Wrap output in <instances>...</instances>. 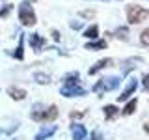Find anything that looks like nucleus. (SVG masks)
Segmentation results:
<instances>
[{
	"label": "nucleus",
	"instance_id": "nucleus-1",
	"mask_svg": "<svg viewBox=\"0 0 149 140\" xmlns=\"http://www.w3.org/2000/svg\"><path fill=\"white\" fill-rule=\"evenodd\" d=\"M86 88L80 86V75L77 71L74 73H69L63 77V84L60 88V95L63 97H82L86 95Z\"/></svg>",
	"mask_w": 149,
	"mask_h": 140
},
{
	"label": "nucleus",
	"instance_id": "nucleus-2",
	"mask_svg": "<svg viewBox=\"0 0 149 140\" xmlns=\"http://www.w3.org/2000/svg\"><path fill=\"white\" fill-rule=\"evenodd\" d=\"M30 118L34 121H41V123H50L58 118V106L56 105H50V106H45L41 103H36L32 106V112H30Z\"/></svg>",
	"mask_w": 149,
	"mask_h": 140
},
{
	"label": "nucleus",
	"instance_id": "nucleus-3",
	"mask_svg": "<svg viewBox=\"0 0 149 140\" xmlns=\"http://www.w3.org/2000/svg\"><path fill=\"white\" fill-rule=\"evenodd\" d=\"M17 13H19V21H21L22 26H34L36 22H37V17H36L34 8H32V4L26 2V0L19 4Z\"/></svg>",
	"mask_w": 149,
	"mask_h": 140
},
{
	"label": "nucleus",
	"instance_id": "nucleus-4",
	"mask_svg": "<svg viewBox=\"0 0 149 140\" xmlns=\"http://www.w3.org/2000/svg\"><path fill=\"white\" fill-rule=\"evenodd\" d=\"M119 82H121V78H119V77H102L101 80H97L95 84H93L91 90L101 95V93H106V92L116 90V88L119 86Z\"/></svg>",
	"mask_w": 149,
	"mask_h": 140
},
{
	"label": "nucleus",
	"instance_id": "nucleus-5",
	"mask_svg": "<svg viewBox=\"0 0 149 140\" xmlns=\"http://www.w3.org/2000/svg\"><path fill=\"white\" fill-rule=\"evenodd\" d=\"M149 17V9L142 8V6H129L127 8V21L130 24H138V22H143Z\"/></svg>",
	"mask_w": 149,
	"mask_h": 140
},
{
	"label": "nucleus",
	"instance_id": "nucleus-6",
	"mask_svg": "<svg viewBox=\"0 0 149 140\" xmlns=\"http://www.w3.org/2000/svg\"><path fill=\"white\" fill-rule=\"evenodd\" d=\"M136 90H138V80L136 78H130V80L127 82V86H125V90H123V93L121 95H118V101H129L130 97L136 93Z\"/></svg>",
	"mask_w": 149,
	"mask_h": 140
},
{
	"label": "nucleus",
	"instance_id": "nucleus-7",
	"mask_svg": "<svg viewBox=\"0 0 149 140\" xmlns=\"http://www.w3.org/2000/svg\"><path fill=\"white\" fill-rule=\"evenodd\" d=\"M28 43H30L32 47V50H36V52H41V50L45 49V45H47V41H45V37L43 36H39V34H30L28 36Z\"/></svg>",
	"mask_w": 149,
	"mask_h": 140
},
{
	"label": "nucleus",
	"instance_id": "nucleus-8",
	"mask_svg": "<svg viewBox=\"0 0 149 140\" xmlns=\"http://www.w3.org/2000/svg\"><path fill=\"white\" fill-rule=\"evenodd\" d=\"M8 54L11 56V58H15V60H24V34H21L19 36V43H17V47H15V50H11L9 52L8 50Z\"/></svg>",
	"mask_w": 149,
	"mask_h": 140
},
{
	"label": "nucleus",
	"instance_id": "nucleus-9",
	"mask_svg": "<svg viewBox=\"0 0 149 140\" xmlns=\"http://www.w3.org/2000/svg\"><path fill=\"white\" fill-rule=\"evenodd\" d=\"M56 131H58V127H56V125H43V127L39 129V133L34 136V140H47V138L52 136Z\"/></svg>",
	"mask_w": 149,
	"mask_h": 140
},
{
	"label": "nucleus",
	"instance_id": "nucleus-10",
	"mask_svg": "<svg viewBox=\"0 0 149 140\" xmlns=\"http://www.w3.org/2000/svg\"><path fill=\"white\" fill-rule=\"evenodd\" d=\"M71 136H73V140H86L88 131L82 123H73L71 125Z\"/></svg>",
	"mask_w": 149,
	"mask_h": 140
},
{
	"label": "nucleus",
	"instance_id": "nucleus-11",
	"mask_svg": "<svg viewBox=\"0 0 149 140\" xmlns=\"http://www.w3.org/2000/svg\"><path fill=\"white\" fill-rule=\"evenodd\" d=\"M112 64H114V60H112V58H102V60H99V62L93 64V67H90V71H88V73H90V75H97L99 71H102L104 67H110Z\"/></svg>",
	"mask_w": 149,
	"mask_h": 140
},
{
	"label": "nucleus",
	"instance_id": "nucleus-12",
	"mask_svg": "<svg viewBox=\"0 0 149 140\" xmlns=\"http://www.w3.org/2000/svg\"><path fill=\"white\" fill-rule=\"evenodd\" d=\"M8 95L11 97L13 101H22V99H26V90L24 88H19V86H9Z\"/></svg>",
	"mask_w": 149,
	"mask_h": 140
},
{
	"label": "nucleus",
	"instance_id": "nucleus-13",
	"mask_svg": "<svg viewBox=\"0 0 149 140\" xmlns=\"http://www.w3.org/2000/svg\"><path fill=\"white\" fill-rule=\"evenodd\" d=\"M86 49H88V50H101V49H106V41H102V39L88 41V43H86Z\"/></svg>",
	"mask_w": 149,
	"mask_h": 140
},
{
	"label": "nucleus",
	"instance_id": "nucleus-14",
	"mask_svg": "<svg viewBox=\"0 0 149 140\" xmlns=\"http://www.w3.org/2000/svg\"><path fill=\"white\" fill-rule=\"evenodd\" d=\"M84 37H88L90 41L97 39V37H99V26H97V24H91L90 28H86V30H84Z\"/></svg>",
	"mask_w": 149,
	"mask_h": 140
},
{
	"label": "nucleus",
	"instance_id": "nucleus-15",
	"mask_svg": "<svg viewBox=\"0 0 149 140\" xmlns=\"http://www.w3.org/2000/svg\"><path fill=\"white\" fill-rule=\"evenodd\" d=\"M102 110H104V120H114L116 116L119 114V108H118V106H114V105H106Z\"/></svg>",
	"mask_w": 149,
	"mask_h": 140
},
{
	"label": "nucleus",
	"instance_id": "nucleus-16",
	"mask_svg": "<svg viewBox=\"0 0 149 140\" xmlns=\"http://www.w3.org/2000/svg\"><path fill=\"white\" fill-rule=\"evenodd\" d=\"M136 106H138V101H136V97H134V99H129V103L125 105V108L121 110V114H123V116H130L134 110H136Z\"/></svg>",
	"mask_w": 149,
	"mask_h": 140
},
{
	"label": "nucleus",
	"instance_id": "nucleus-17",
	"mask_svg": "<svg viewBox=\"0 0 149 140\" xmlns=\"http://www.w3.org/2000/svg\"><path fill=\"white\" fill-rule=\"evenodd\" d=\"M34 80H36L37 84H49V82H50V77H49L47 73L37 71V73H34Z\"/></svg>",
	"mask_w": 149,
	"mask_h": 140
},
{
	"label": "nucleus",
	"instance_id": "nucleus-18",
	"mask_svg": "<svg viewBox=\"0 0 149 140\" xmlns=\"http://www.w3.org/2000/svg\"><path fill=\"white\" fill-rule=\"evenodd\" d=\"M114 36L116 37H118V39H127V37H129V28L127 26H121V28H118V30H116L114 32Z\"/></svg>",
	"mask_w": 149,
	"mask_h": 140
},
{
	"label": "nucleus",
	"instance_id": "nucleus-19",
	"mask_svg": "<svg viewBox=\"0 0 149 140\" xmlns=\"http://www.w3.org/2000/svg\"><path fill=\"white\" fill-rule=\"evenodd\" d=\"M140 41H142V45L149 47V28H146V30L142 32V36H140Z\"/></svg>",
	"mask_w": 149,
	"mask_h": 140
},
{
	"label": "nucleus",
	"instance_id": "nucleus-20",
	"mask_svg": "<svg viewBox=\"0 0 149 140\" xmlns=\"http://www.w3.org/2000/svg\"><path fill=\"white\" fill-rule=\"evenodd\" d=\"M11 4H6V6H2V9H0V19H4V17H8L9 13H11Z\"/></svg>",
	"mask_w": 149,
	"mask_h": 140
},
{
	"label": "nucleus",
	"instance_id": "nucleus-21",
	"mask_svg": "<svg viewBox=\"0 0 149 140\" xmlns=\"http://www.w3.org/2000/svg\"><path fill=\"white\" fill-rule=\"evenodd\" d=\"M142 86H143V90H146V92H149V73H146L142 77Z\"/></svg>",
	"mask_w": 149,
	"mask_h": 140
},
{
	"label": "nucleus",
	"instance_id": "nucleus-22",
	"mask_svg": "<svg viewBox=\"0 0 149 140\" xmlns=\"http://www.w3.org/2000/svg\"><path fill=\"white\" fill-rule=\"evenodd\" d=\"M91 140H104V138L101 136L99 131H93V133H91Z\"/></svg>",
	"mask_w": 149,
	"mask_h": 140
},
{
	"label": "nucleus",
	"instance_id": "nucleus-23",
	"mask_svg": "<svg viewBox=\"0 0 149 140\" xmlns=\"http://www.w3.org/2000/svg\"><path fill=\"white\" fill-rule=\"evenodd\" d=\"M71 28H73V30H80V28H82V22L73 21V22H71Z\"/></svg>",
	"mask_w": 149,
	"mask_h": 140
},
{
	"label": "nucleus",
	"instance_id": "nucleus-24",
	"mask_svg": "<svg viewBox=\"0 0 149 140\" xmlns=\"http://www.w3.org/2000/svg\"><path fill=\"white\" fill-rule=\"evenodd\" d=\"M52 37H54L56 41H60V32L58 30H52Z\"/></svg>",
	"mask_w": 149,
	"mask_h": 140
},
{
	"label": "nucleus",
	"instance_id": "nucleus-25",
	"mask_svg": "<svg viewBox=\"0 0 149 140\" xmlns=\"http://www.w3.org/2000/svg\"><path fill=\"white\" fill-rule=\"evenodd\" d=\"M80 15H82V17H93V11H82Z\"/></svg>",
	"mask_w": 149,
	"mask_h": 140
}]
</instances>
